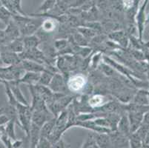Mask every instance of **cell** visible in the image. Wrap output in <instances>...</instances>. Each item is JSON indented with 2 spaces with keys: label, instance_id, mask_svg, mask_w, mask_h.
I'll use <instances>...</instances> for the list:
<instances>
[{
  "label": "cell",
  "instance_id": "7dc6e473",
  "mask_svg": "<svg viewBox=\"0 0 149 148\" xmlns=\"http://www.w3.org/2000/svg\"><path fill=\"white\" fill-rule=\"evenodd\" d=\"M0 83H2V84H3L4 83V81H2V80H1L0 79Z\"/></svg>",
  "mask_w": 149,
  "mask_h": 148
},
{
  "label": "cell",
  "instance_id": "d590c367",
  "mask_svg": "<svg viewBox=\"0 0 149 148\" xmlns=\"http://www.w3.org/2000/svg\"><path fill=\"white\" fill-rule=\"evenodd\" d=\"M8 44V41L7 39L5 30H0V47L7 45Z\"/></svg>",
  "mask_w": 149,
  "mask_h": 148
},
{
  "label": "cell",
  "instance_id": "603a6c76",
  "mask_svg": "<svg viewBox=\"0 0 149 148\" xmlns=\"http://www.w3.org/2000/svg\"><path fill=\"white\" fill-rule=\"evenodd\" d=\"M56 28H57L56 20L54 19V18H48L42 22L40 30L47 34L54 32Z\"/></svg>",
  "mask_w": 149,
  "mask_h": 148
},
{
  "label": "cell",
  "instance_id": "d4e9b609",
  "mask_svg": "<svg viewBox=\"0 0 149 148\" xmlns=\"http://www.w3.org/2000/svg\"><path fill=\"white\" fill-rule=\"evenodd\" d=\"M16 124H17L15 121L10 120L5 125V133H6L7 135L8 136V138H10L12 141L17 139V134H16V129H15Z\"/></svg>",
  "mask_w": 149,
  "mask_h": 148
},
{
  "label": "cell",
  "instance_id": "4fadbf2b",
  "mask_svg": "<svg viewBox=\"0 0 149 148\" xmlns=\"http://www.w3.org/2000/svg\"><path fill=\"white\" fill-rule=\"evenodd\" d=\"M4 30H5L7 39H8V44L11 42H13V41L22 37L19 28L13 21V19L8 24H7L6 28Z\"/></svg>",
  "mask_w": 149,
  "mask_h": 148
},
{
  "label": "cell",
  "instance_id": "7bdbcfd3",
  "mask_svg": "<svg viewBox=\"0 0 149 148\" xmlns=\"http://www.w3.org/2000/svg\"><path fill=\"white\" fill-rule=\"evenodd\" d=\"M140 148H149V145H146V144H143Z\"/></svg>",
  "mask_w": 149,
  "mask_h": 148
},
{
  "label": "cell",
  "instance_id": "b9f144b4",
  "mask_svg": "<svg viewBox=\"0 0 149 148\" xmlns=\"http://www.w3.org/2000/svg\"><path fill=\"white\" fill-rule=\"evenodd\" d=\"M4 113H5V108L2 107V108H0V116L2 115V114H4Z\"/></svg>",
  "mask_w": 149,
  "mask_h": 148
},
{
  "label": "cell",
  "instance_id": "f1b7e54d",
  "mask_svg": "<svg viewBox=\"0 0 149 148\" xmlns=\"http://www.w3.org/2000/svg\"><path fill=\"white\" fill-rule=\"evenodd\" d=\"M77 31L81 33L85 39H87L88 42H91L93 38L97 36V32L91 28H87V27H81V28H77Z\"/></svg>",
  "mask_w": 149,
  "mask_h": 148
},
{
  "label": "cell",
  "instance_id": "3957f363",
  "mask_svg": "<svg viewBox=\"0 0 149 148\" xmlns=\"http://www.w3.org/2000/svg\"><path fill=\"white\" fill-rule=\"evenodd\" d=\"M88 85V80L82 73H77L69 76L67 80V87L68 90L74 93H78L85 90Z\"/></svg>",
  "mask_w": 149,
  "mask_h": 148
},
{
  "label": "cell",
  "instance_id": "44dd1931",
  "mask_svg": "<svg viewBox=\"0 0 149 148\" xmlns=\"http://www.w3.org/2000/svg\"><path fill=\"white\" fill-rule=\"evenodd\" d=\"M22 39L24 45H25V50L38 48L39 44L41 43V40L36 34L32 35V36H24L22 37Z\"/></svg>",
  "mask_w": 149,
  "mask_h": 148
},
{
  "label": "cell",
  "instance_id": "7c38bea8",
  "mask_svg": "<svg viewBox=\"0 0 149 148\" xmlns=\"http://www.w3.org/2000/svg\"><path fill=\"white\" fill-rule=\"evenodd\" d=\"M91 135L95 144L100 148H113L109 133H92Z\"/></svg>",
  "mask_w": 149,
  "mask_h": 148
},
{
  "label": "cell",
  "instance_id": "ba28073f",
  "mask_svg": "<svg viewBox=\"0 0 149 148\" xmlns=\"http://www.w3.org/2000/svg\"><path fill=\"white\" fill-rule=\"evenodd\" d=\"M108 37L113 42L124 48H127L129 44V36H128L126 32L123 31H113L108 34Z\"/></svg>",
  "mask_w": 149,
  "mask_h": 148
},
{
  "label": "cell",
  "instance_id": "c3c4849f",
  "mask_svg": "<svg viewBox=\"0 0 149 148\" xmlns=\"http://www.w3.org/2000/svg\"><path fill=\"white\" fill-rule=\"evenodd\" d=\"M31 148H36V147H31Z\"/></svg>",
  "mask_w": 149,
  "mask_h": 148
},
{
  "label": "cell",
  "instance_id": "ac0fdd59",
  "mask_svg": "<svg viewBox=\"0 0 149 148\" xmlns=\"http://www.w3.org/2000/svg\"><path fill=\"white\" fill-rule=\"evenodd\" d=\"M1 47L6 50V51L17 54H22L23 51H25V45H24V42H23L22 37L16 39V40L13 41V42L8 44L7 45L2 46Z\"/></svg>",
  "mask_w": 149,
  "mask_h": 148
},
{
  "label": "cell",
  "instance_id": "ee69618b",
  "mask_svg": "<svg viewBox=\"0 0 149 148\" xmlns=\"http://www.w3.org/2000/svg\"><path fill=\"white\" fill-rule=\"evenodd\" d=\"M92 148H100V147H99L97 146V145H96L95 142H94V144H93V147H92Z\"/></svg>",
  "mask_w": 149,
  "mask_h": 148
},
{
  "label": "cell",
  "instance_id": "7402d4cb",
  "mask_svg": "<svg viewBox=\"0 0 149 148\" xmlns=\"http://www.w3.org/2000/svg\"><path fill=\"white\" fill-rule=\"evenodd\" d=\"M56 118V117H54L53 119H50L49 121H48L41 127V130H40V137L48 138L51 135V134L54 131V127H55Z\"/></svg>",
  "mask_w": 149,
  "mask_h": 148
},
{
  "label": "cell",
  "instance_id": "60d3db41",
  "mask_svg": "<svg viewBox=\"0 0 149 148\" xmlns=\"http://www.w3.org/2000/svg\"><path fill=\"white\" fill-rule=\"evenodd\" d=\"M5 67V65H4L3 62H2V54H1V51H0V67Z\"/></svg>",
  "mask_w": 149,
  "mask_h": 148
},
{
  "label": "cell",
  "instance_id": "484cf974",
  "mask_svg": "<svg viewBox=\"0 0 149 148\" xmlns=\"http://www.w3.org/2000/svg\"><path fill=\"white\" fill-rule=\"evenodd\" d=\"M129 148H140L143 145V141L139 137V135L135 133H132L128 136Z\"/></svg>",
  "mask_w": 149,
  "mask_h": 148
},
{
  "label": "cell",
  "instance_id": "8992f818",
  "mask_svg": "<svg viewBox=\"0 0 149 148\" xmlns=\"http://www.w3.org/2000/svg\"><path fill=\"white\" fill-rule=\"evenodd\" d=\"M54 118L50 111H33L31 123L41 128L46 122Z\"/></svg>",
  "mask_w": 149,
  "mask_h": 148
},
{
  "label": "cell",
  "instance_id": "74e56055",
  "mask_svg": "<svg viewBox=\"0 0 149 148\" xmlns=\"http://www.w3.org/2000/svg\"><path fill=\"white\" fill-rule=\"evenodd\" d=\"M9 121H10V119L6 115H5V114L1 115L0 116V127L5 126Z\"/></svg>",
  "mask_w": 149,
  "mask_h": 148
},
{
  "label": "cell",
  "instance_id": "d6986e66",
  "mask_svg": "<svg viewBox=\"0 0 149 148\" xmlns=\"http://www.w3.org/2000/svg\"><path fill=\"white\" fill-rule=\"evenodd\" d=\"M116 130L120 132V133L123 134V135H126V136H129L131 133V127H130V123L128 121V116L127 113L123 114L120 116V121L117 124V128Z\"/></svg>",
  "mask_w": 149,
  "mask_h": 148
},
{
  "label": "cell",
  "instance_id": "30bf717a",
  "mask_svg": "<svg viewBox=\"0 0 149 148\" xmlns=\"http://www.w3.org/2000/svg\"><path fill=\"white\" fill-rule=\"evenodd\" d=\"M113 148H129L128 137L120 133L117 130L109 133Z\"/></svg>",
  "mask_w": 149,
  "mask_h": 148
},
{
  "label": "cell",
  "instance_id": "ffe728a7",
  "mask_svg": "<svg viewBox=\"0 0 149 148\" xmlns=\"http://www.w3.org/2000/svg\"><path fill=\"white\" fill-rule=\"evenodd\" d=\"M105 96L102 94H94L88 97V105L90 108L94 111V110L100 108L102 106L105 104L106 101H105Z\"/></svg>",
  "mask_w": 149,
  "mask_h": 148
},
{
  "label": "cell",
  "instance_id": "6da1fadb",
  "mask_svg": "<svg viewBox=\"0 0 149 148\" xmlns=\"http://www.w3.org/2000/svg\"><path fill=\"white\" fill-rule=\"evenodd\" d=\"M18 113V125L25 132L26 136H29L30 130L31 127V118L33 111L30 105H24L19 103L17 105Z\"/></svg>",
  "mask_w": 149,
  "mask_h": 148
},
{
  "label": "cell",
  "instance_id": "f6af8a7d",
  "mask_svg": "<svg viewBox=\"0 0 149 148\" xmlns=\"http://www.w3.org/2000/svg\"><path fill=\"white\" fill-rule=\"evenodd\" d=\"M146 24H149V13L148 15L147 16V22H146Z\"/></svg>",
  "mask_w": 149,
  "mask_h": 148
},
{
  "label": "cell",
  "instance_id": "8d00e7d4",
  "mask_svg": "<svg viewBox=\"0 0 149 148\" xmlns=\"http://www.w3.org/2000/svg\"><path fill=\"white\" fill-rule=\"evenodd\" d=\"M67 144L65 143V140L62 138H61L59 140L56 142L52 145L51 148H67Z\"/></svg>",
  "mask_w": 149,
  "mask_h": 148
},
{
  "label": "cell",
  "instance_id": "52a82bcc",
  "mask_svg": "<svg viewBox=\"0 0 149 148\" xmlns=\"http://www.w3.org/2000/svg\"><path fill=\"white\" fill-rule=\"evenodd\" d=\"M3 5L10 11L13 16H28L22 8V1L20 0H3Z\"/></svg>",
  "mask_w": 149,
  "mask_h": 148
},
{
  "label": "cell",
  "instance_id": "5b68a950",
  "mask_svg": "<svg viewBox=\"0 0 149 148\" xmlns=\"http://www.w3.org/2000/svg\"><path fill=\"white\" fill-rule=\"evenodd\" d=\"M48 88L54 93L67 94L66 90H68L67 87V79L62 73H56L53 77Z\"/></svg>",
  "mask_w": 149,
  "mask_h": 148
},
{
  "label": "cell",
  "instance_id": "ab89813d",
  "mask_svg": "<svg viewBox=\"0 0 149 148\" xmlns=\"http://www.w3.org/2000/svg\"><path fill=\"white\" fill-rule=\"evenodd\" d=\"M144 144H146V145H149V133H148V135H146V138H145Z\"/></svg>",
  "mask_w": 149,
  "mask_h": 148
},
{
  "label": "cell",
  "instance_id": "7a4b0ae2",
  "mask_svg": "<svg viewBox=\"0 0 149 148\" xmlns=\"http://www.w3.org/2000/svg\"><path fill=\"white\" fill-rule=\"evenodd\" d=\"M25 73L21 64L14 66L0 67V79L3 81H19Z\"/></svg>",
  "mask_w": 149,
  "mask_h": 148
},
{
  "label": "cell",
  "instance_id": "bcb514c9",
  "mask_svg": "<svg viewBox=\"0 0 149 148\" xmlns=\"http://www.w3.org/2000/svg\"><path fill=\"white\" fill-rule=\"evenodd\" d=\"M3 6V3H2V1H0V8H2Z\"/></svg>",
  "mask_w": 149,
  "mask_h": 148
},
{
  "label": "cell",
  "instance_id": "277c9868",
  "mask_svg": "<svg viewBox=\"0 0 149 148\" xmlns=\"http://www.w3.org/2000/svg\"><path fill=\"white\" fill-rule=\"evenodd\" d=\"M148 1L146 0L143 4L139 6V10L135 17V24H136V30H137V36L139 39L143 40V34H144L145 29L147 22V16L146 15V7H147Z\"/></svg>",
  "mask_w": 149,
  "mask_h": 148
},
{
  "label": "cell",
  "instance_id": "2e32d148",
  "mask_svg": "<svg viewBox=\"0 0 149 148\" xmlns=\"http://www.w3.org/2000/svg\"><path fill=\"white\" fill-rule=\"evenodd\" d=\"M7 82H8V81H7ZM8 84L9 85H10V89H11L12 92H13V96H14L16 100H17L19 104H24V105H30L28 101H27V99H25V96L23 95L21 89H20L19 84L17 81H10V82H8Z\"/></svg>",
  "mask_w": 149,
  "mask_h": 148
},
{
  "label": "cell",
  "instance_id": "4316f807",
  "mask_svg": "<svg viewBox=\"0 0 149 148\" xmlns=\"http://www.w3.org/2000/svg\"><path fill=\"white\" fill-rule=\"evenodd\" d=\"M56 5V1L54 0H45L41 4L40 7L38 9V11L42 13V15L48 13L54 9Z\"/></svg>",
  "mask_w": 149,
  "mask_h": 148
},
{
  "label": "cell",
  "instance_id": "4dcf8cb0",
  "mask_svg": "<svg viewBox=\"0 0 149 148\" xmlns=\"http://www.w3.org/2000/svg\"><path fill=\"white\" fill-rule=\"evenodd\" d=\"M102 59H103V54L101 51H98V52L93 54L91 58L90 61V65L92 68H97L100 66V64L102 63Z\"/></svg>",
  "mask_w": 149,
  "mask_h": 148
},
{
  "label": "cell",
  "instance_id": "9c48e42d",
  "mask_svg": "<svg viewBox=\"0 0 149 148\" xmlns=\"http://www.w3.org/2000/svg\"><path fill=\"white\" fill-rule=\"evenodd\" d=\"M0 51L2 54V62L5 67L14 66V65H19L21 64L22 60L19 54L8 51L2 47H0Z\"/></svg>",
  "mask_w": 149,
  "mask_h": 148
},
{
  "label": "cell",
  "instance_id": "f35d334b",
  "mask_svg": "<svg viewBox=\"0 0 149 148\" xmlns=\"http://www.w3.org/2000/svg\"><path fill=\"white\" fill-rule=\"evenodd\" d=\"M143 123L149 125V110L144 114V117H143Z\"/></svg>",
  "mask_w": 149,
  "mask_h": 148
},
{
  "label": "cell",
  "instance_id": "836d02e7",
  "mask_svg": "<svg viewBox=\"0 0 149 148\" xmlns=\"http://www.w3.org/2000/svg\"><path fill=\"white\" fill-rule=\"evenodd\" d=\"M52 147V144L50 142L48 138L40 137V140L38 142L36 148H51Z\"/></svg>",
  "mask_w": 149,
  "mask_h": 148
},
{
  "label": "cell",
  "instance_id": "5bb4252c",
  "mask_svg": "<svg viewBox=\"0 0 149 148\" xmlns=\"http://www.w3.org/2000/svg\"><path fill=\"white\" fill-rule=\"evenodd\" d=\"M148 91L146 89H138L136 90L131 103L142 106H149ZM130 103V102H129Z\"/></svg>",
  "mask_w": 149,
  "mask_h": 148
},
{
  "label": "cell",
  "instance_id": "8fae6325",
  "mask_svg": "<svg viewBox=\"0 0 149 148\" xmlns=\"http://www.w3.org/2000/svg\"><path fill=\"white\" fill-rule=\"evenodd\" d=\"M144 114L145 113H143L134 112V111L127 112V116H128L130 127H131V133L136 132L138 128L141 126V124H143Z\"/></svg>",
  "mask_w": 149,
  "mask_h": 148
},
{
  "label": "cell",
  "instance_id": "d6a6232c",
  "mask_svg": "<svg viewBox=\"0 0 149 148\" xmlns=\"http://www.w3.org/2000/svg\"><path fill=\"white\" fill-rule=\"evenodd\" d=\"M136 133L139 135L141 138H142V140L143 141V143H144V140L145 138H146V135H148V133H149V125L148 124H145L143 123L141 124L140 127L138 128V130L136 131Z\"/></svg>",
  "mask_w": 149,
  "mask_h": 148
},
{
  "label": "cell",
  "instance_id": "cb8c5ba5",
  "mask_svg": "<svg viewBox=\"0 0 149 148\" xmlns=\"http://www.w3.org/2000/svg\"><path fill=\"white\" fill-rule=\"evenodd\" d=\"M55 74H56V73H54L51 69L46 68L45 67V70L41 73L40 81H39L37 85H43V86L48 87L50 83H51V80H52L53 77H54Z\"/></svg>",
  "mask_w": 149,
  "mask_h": 148
},
{
  "label": "cell",
  "instance_id": "e0dca14e",
  "mask_svg": "<svg viewBox=\"0 0 149 148\" xmlns=\"http://www.w3.org/2000/svg\"><path fill=\"white\" fill-rule=\"evenodd\" d=\"M41 73H32V72H25L22 77L19 81V84H25L28 86H33L36 85L40 81Z\"/></svg>",
  "mask_w": 149,
  "mask_h": 148
},
{
  "label": "cell",
  "instance_id": "e575fe53",
  "mask_svg": "<svg viewBox=\"0 0 149 148\" xmlns=\"http://www.w3.org/2000/svg\"><path fill=\"white\" fill-rule=\"evenodd\" d=\"M94 140H93V137H92L91 134H89L88 138L85 139V142L82 144L81 148H92L93 144H94Z\"/></svg>",
  "mask_w": 149,
  "mask_h": 148
},
{
  "label": "cell",
  "instance_id": "1f68e13d",
  "mask_svg": "<svg viewBox=\"0 0 149 148\" xmlns=\"http://www.w3.org/2000/svg\"><path fill=\"white\" fill-rule=\"evenodd\" d=\"M98 67L100 68L101 73H103L104 75H105L106 76H113V74H114V69L105 62H102Z\"/></svg>",
  "mask_w": 149,
  "mask_h": 148
},
{
  "label": "cell",
  "instance_id": "83f0119b",
  "mask_svg": "<svg viewBox=\"0 0 149 148\" xmlns=\"http://www.w3.org/2000/svg\"><path fill=\"white\" fill-rule=\"evenodd\" d=\"M3 85H4V87H5V94H6L7 99H8V104L17 108V105L19 104V102L16 100V99H15L14 96H13V92H12L11 89H10V85H9L8 82L4 81Z\"/></svg>",
  "mask_w": 149,
  "mask_h": 148
},
{
  "label": "cell",
  "instance_id": "9a60e30c",
  "mask_svg": "<svg viewBox=\"0 0 149 148\" xmlns=\"http://www.w3.org/2000/svg\"><path fill=\"white\" fill-rule=\"evenodd\" d=\"M21 65L25 72H32V73H39L45 70V66L42 64L31 60H22Z\"/></svg>",
  "mask_w": 149,
  "mask_h": 148
},
{
  "label": "cell",
  "instance_id": "f546056e",
  "mask_svg": "<svg viewBox=\"0 0 149 148\" xmlns=\"http://www.w3.org/2000/svg\"><path fill=\"white\" fill-rule=\"evenodd\" d=\"M12 19H13V15L4 5L2 8H0V21L7 25L12 21Z\"/></svg>",
  "mask_w": 149,
  "mask_h": 148
}]
</instances>
